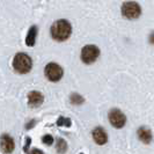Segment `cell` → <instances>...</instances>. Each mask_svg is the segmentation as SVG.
Here are the masks:
<instances>
[{"instance_id":"obj_9","label":"cell","mask_w":154,"mask_h":154,"mask_svg":"<svg viewBox=\"0 0 154 154\" xmlns=\"http://www.w3.org/2000/svg\"><path fill=\"white\" fill-rule=\"evenodd\" d=\"M92 137H93V140H94L97 145H100V146L106 145L107 141H108V134H107L106 130H104L103 128H101V126H96V128L93 130Z\"/></svg>"},{"instance_id":"obj_7","label":"cell","mask_w":154,"mask_h":154,"mask_svg":"<svg viewBox=\"0 0 154 154\" xmlns=\"http://www.w3.org/2000/svg\"><path fill=\"white\" fill-rule=\"evenodd\" d=\"M15 149V140L14 138L8 134V133H2L0 136V151L4 154H11Z\"/></svg>"},{"instance_id":"obj_12","label":"cell","mask_w":154,"mask_h":154,"mask_svg":"<svg viewBox=\"0 0 154 154\" xmlns=\"http://www.w3.org/2000/svg\"><path fill=\"white\" fill-rule=\"evenodd\" d=\"M67 143H66V140L63 138H58L57 139V141H56V151H57V153L58 154H65L66 153V151H67Z\"/></svg>"},{"instance_id":"obj_19","label":"cell","mask_w":154,"mask_h":154,"mask_svg":"<svg viewBox=\"0 0 154 154\" xmlns=\"http://www.w3.org/2000/svg\"><path fill=\"white\" fill-rule=\"evenodd\" d=\"M149 43H152V44H154V31L149 35Z\"/></svg>"},{"instance_id":"obj_18","label":"cell","mask_w":154,"mask_h":154,"mask_svg":"<svg viewBox=\"0 0 154 154\" xmlns=\"http://www.w3.org/2000/svg\"><path fill=\"white\" fill-rule=\"evenodd\" d=\"M28 154H44V152L42 149H39V148H32L31 151L28 152Z\"/></svg>"},{"instance_id":"obj_11","label":"cell","mask_w":154,"mask_h":154,"mask_svg":"<svg viewBox=\"0 0 154 154\" xmlns=\"http://www.w3.org/2000/svg\"><path fill=\"white\" fill-rule=\"evenodd\" d=\"M36 36H37V27H36V26H31L30 29L28 30L27 37H26V44H27L28 46L35 45Z\"/></svg>"},{"instance_id":"obj_5","label":"cell","mask_w":154,"mask_h":154,"mask_svg":"<svg viewBox=\"0 0 154 154\" xmlns=\"http://www.w3.org/2000/svg\"><path fill=\"white\" fill-rule=\"evenodd\" d=\"M99 56H100V49L96 45H93V44L84 46L81 50V60L88 65L96 62Z\"/></svg>"},{"instance_id":"obj_14","label":"cell","mask_w":154,"mask_h":154,"mask_svg":"<svg viewBox=\"0 0 154 154\" xmlns=\"http://www.w3.org/2000/svg\"><path fill=\"white\" fill-rule=\"evenodd\" d=\"M57 125L58 126H65V128H69L72 125V121L71 118H67V117H64V116H60L58 119H57Z\"/></svg>"},{"instance_id":"obj_13","label":"cell","mask_w":154,"mask_h":154,"mask_svg":"<svg viewBox=\"0 0 154 154\" xmlns=\"http://www.w3.org/2000/svg\"><path fill=\"white\" fill-rule=\"evenodd\" d=\"M69 102H71L72 104H74V106H80V104H82V103L85 102V99H84L80 94L74 93V94H72V95L69 96Z\"/></svg>"},{"instance_id":"obj_16","label":"cell","mask_w":154,"mask_h":154,"mask_svg":"<svg viewBox=\"0 0 154 154\" xmlns=\"http://www.w3.org/2000/svg\"><path fill=\"white\" fill-rule=\"evenodd\" d=\"M30 145H31V138L30 137H26V139H24V145H23V152L24 153L28 154Z\"/></svg>"},{"instance_id":"obj_2","label":"cell","mask_w":154,"mask_h":154,"mask_svg":"<svg viewBox=\"0 0 154 154\" xmlns=\"http://www.w3.org/2000/svg\"><path fill=\"white\" fill-rule=\"evenodd\" d=\"M32 67V60L27 54H16L13 59V69L20 74H27Z\"/></svg>"},{"instance_id":"obj_17","label":"cell","mask_w":154,"mask_h":154,"mask_svg":"<svg viewBox=\"0 0 154 154\" xmlns=\"http://www.w3.org/2000/svg\"><path fill=\"white\" fill-rule=\"evenodd\" d=\"M35 125H36V119H31V121H29L28 123L26 124V130H30Z\"/></svg>"},{"instance_id":"obj_4","label":"cell","mask_w":154,"mask_h":154,"mask_svg":"<svg viewBox=\"0 0 154 154\" xmlns=\"http://www.w3.org/2000/svg\"><path fill=\"white\" fill-rule=\"evenodd\" d=\"M44 74L51 82H58L64 75V71L60 65L56 63H49L44 69Z\"/></svg>"},{"instance_id":"obj_3","label":"cell","mask_w":154,"mask_h":154,"mask_svg":"<svg viewBox=\"0 0 154 154\" xmlns=\"http://www.w3.org/2000/svg\"><path fill=\"white\" fill-rule=\"evenodd\" d=\"M122 15L129 20H136L141 14V8L136 1H125L122 5Z\"/></svg>"},{"instance_id":"obj_6","label":"cell","mask_w":154,"mask_h":154,"mask_svg":"<svg viewBox=\"0 0 154 154\" xmlns=\"http://www.w3.org/2000/svg\"><path fill=\"white\" fill-rule=\"evenodd\" d=\"M108 118L110 124L115 128V129H123L126 124V116L124 115L119 109L114 108L109 111Z\"/></svg>"},{"instance_id":"obj_20","label":"cell","mask_w":154,"mask_h":154,"mask_svg":"<svg viewBox=\"0 0 154 154\" xmlns=\"http://www.w3.org/2000/svg\"><path fill=\"white\" fill-rule=\"evenodd\" d=\"M79 154H84V153H79Z\"/></svg>"},{"instance_id":"obj_10","label":"cell","mask_w":154,"mask_h":154,"mask_svg":"<svg viewBox=\"0 0 154 154\" xmlns=\"http://www.w3.org/2000/svg\"><path fill=\"white\" fill-rule=\"evenodd\" d=\"M137 136H138L139 140L141 143L146 144V145L151 144L152 140H153V133L146 126H140L138 129V131H137Z\"/></svg>"},{"instance_id":"obj_1","label":"cell","mask_w":154,"mask_h":154,"mask_svg":"<svg viewBox=\"0 0 154 154\" xmlns=\"http://www.w3.org/2000/svg\"><path fill=\"white\" fill-rule=\"evenodd\" d=\"M51 36L52 38L58 41V42H63L66 41L71 36L72 34V26L67 20H57L56 22L51 26Z\"/></svg>"},{"instance_id":"obj_8","label":"cell","mask_w":154,"mask_h":154,"mask_svg":"<svg viewBox=\"0 0 154 154\" xmlns=\"http://www.w3.org/2000/svg\"><path fill=\"white\" fill-rule=\"evenodd\" d=\"M27 97H28V106L31 107V108H38L39 106H42L43 102H44L43 94L41 92H37V91L29 92Z\"/></svg>"},{"instance_id":"obj_15","label":"cell","mask_w":154,"mask_h":154,"mask_svg":"<svg viewBox=\"0 0 154 154\" xmlns=\"http://www.w3.org/2000/svg\"><path fill=\"white\" fill-rule=\"evenodd\" d=\"M54 137L51 136V134H44L43 137H42V143L46 145V146H51L52 144H54Z\"/></svg>"}]
</instances>
